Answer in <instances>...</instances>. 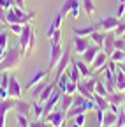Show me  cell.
Listing matches in <instances>:
<instances>
[{"mask_svg":"<svg viewBox=\"0 0 125 127\" xmlns=\"http://www.w3.org/2000/svg\"><path fill=\"white\" fill-rule=\"evenodd\" d=\"M67 71H69V78H71V81L77 83V81H81V79H83V76H81L79 69H77V65L74 64V60L71 62V65L67 67Z\"/></svg>","mask_w":125,"mask_h":127,"instance_id":"7402d4cb","label":"cell"},{"mask_svg":"<svg viewBox=\"0 0 125 127\" xmlns=\"http://www.w3.org/2000/svg\"><path fill=\"white\" fill-rule=\"evenodd\" d=\"M23 57H25V50H23V48H21L20 44L12 46L11 50L5 51L2 62H0V72L11 71V69H16V67L20 65V62L23 60Z\"/></svg>","mask_w":125,"mask_h":127,"instance_id":"6da1fadb","label":"cell"},{"mask_svg":"<svg viewBox=\"0 0 125 127\" xmlns=\"http://www.w3.org/2000/svg\"><path fill=\"white\" fill-rule=\"evenodd\" d=\"M118 23H120V20L116 16H104V18H100V21L97 25H99V30H102V32L107 34V32H115Z\"/></svg>","mask_w":125,"mask_h":127,"instance_id":"5b68a950","label":"cell"},{"mask_svg":"<svg viewBox=\"0 0 125 127\" xmlns=\"http://www.w3.org/2000/svg\"><path fill=\"white\" fill-rule=\"evenodd\" d=\"M7 94H9V97H12V99H21V95H23V88H21L20 79H18L16 76H11V78H9Z\"/></svg>","mask_w":125,"mask_h":127,"instance_id":"52a82bcc","label":"cell"},{"mask_svg":"<svg viewBox=\"0 0 125 127\" xmlns=\"http://www.w3.org/2000/svg\"><path fill=\"white\" fill-rule=\"evenodd\" d=\"M30 127H32V125H30Z\"/></svg>","mask_w":125,"mask_h":127,"instance_id":"6125c7cd","label":"cell"},{"mask_svg":"<svg viewBox=\"0 0 125 127\" xmlns=\"http://www.w3.org/2000/svg\"><path fill=\"white\" fill-rule=\"evenodd\" d=\"M107 97V102L109 104H115V106H123V101H125V92H111L106 95Z\"/></svg>","mask_w":125,"mask_h":127,"instance_id":"e0dca14e","label":"cell"},{"mask_svg":"<svg viewBox=\"0 0 125 127\" xmlns=\"http://www.w3.org/2000/svg\"><path fill=\"white\" fill-rule=\"evenodd\" d=\"M118 2H120V4H125V0H118Z\"/></svg>","mask_w":125,"mask_h":127,"instance_id":"9f6ffc18","label":"cell"},{"mask_svg":"<svg viewBox=\"0 0 125 127\" xmlns=\"http://www.w3.org/2000/svg\"><path fill=\"white\" fill-rule=\"evenodd\" d=\"M0 5L4 9H11V7H14V0H0Z\"/></svg>","mask_w":125,"mask_h":127,"instance_id":"bcb514c9","label":"cell"},{"mask_svg":"<svg viewBox=\"0 0 125 127\" xmlns=\"http://www.w3.org/2000/svg\"><path fill=\"white\" fill-rule=\"evenodd\" d=\"M62 37H64V34H62V28H58L55 34L50 37V41H51V44H62Z\"/></svg>","mask_w":125,"mask_h":127,"instance_id":"e575fe53","label":"cell"},{"mask_svg":"<svg viewBox=\"0 0 125 127\" xmlns=\"http://www.w3.org/2000/svg\"><path fill=\"white\" fill-rule=\"evenodd\" d=\"M118 67H120V69L123 71V74H125V64H123V62H122V64H118Z\"/></svg>","mask_w":125,"mask_h":127,"instance_id":"db71d44e","label":"cell"},{"mask_svg":"<svg viewBox=\"0 0 125 127\" xmlns=\"http://www.w3.org/2000/svg\"><path fill=\"white\" fill-rule=\"evenodd\" d=\"M7 44H9V34L5 30H2V32H0V48H4V50H5Z\"/></svg>","mask_w":125,"mask_h":127,"instance_id":"8d00e7d4","label":"cell"},{"mask_svg":"<svg viewBox=\"0 0 125 127\" xmlns=\"http://www.w3.org/2000/svg\"><path fill=\"white\" fill-rule=\"evenodd\" d=\"M48 76H50V71H48V69L37 67V69L34 71V74L30 76V79L26 81V85H25V90H26V92H30V90H32V88H34V87L37 85V83H41L42 79H46Z\"/></svg>","mask_w":125,"mask_h":127,"instance_id":"277c9868","label":"cell"},{"mask_svg":"<svg viewBox=\"0 0 125 127\" xmlns=\"http://www.w3.org/2000/svg\"><path fill=\"white\" fill-rule=\"evenodd\" d=\"M7 27H9V30L12 32V34H16V35H20L21 32H23V28H25V25H20V23H11Z\"/></svg>","mask_w":125,"mask_h":127,"instance_id":"d590c367","label":"cell"},{"mask_svg":"<svg viewBox=\"0 0 125 127\" xmlns=\"http://www.w3.org/2000/svg\"><path fill=\"white\" fill-rule=\"evenodd\" d=\"M44 127H51V124H46V125H44Z\"/></svg>","mask_w":125,"mask_h":127,"instance_id":"6f0895ef","label":"cell"},{"mask_svg":"<svg viewBox=\"0 0 125 127\" xmlns=\"http://www.w3.org/2000/svg\"><path fill=\"white\" fill-rule=\"evenodd\" d=\"M123 64H125V58H123Z\"/></svg>","mask_w":125,"mask_h":127,"instance_id":"91938a15","label":"cell"},{"mask_svg":"<svg viewBox=\"0 0 125 127\" xmlns=\"http://www.w3.org/2000/svg\"><path fill=\"white\" fill-rule=\"evenodd\" d=\"M71 62H72V57H71V50L67 48V50H64V55H62L58 65H56V78L62 76V74L67 71V67L71 65Z\"/></svg>","mask_w":125,"mask_h":127,"instance_id":"ba28073f","label":"cell"},{"mask_svg":"<svg viewBox=\"0 0 125 127\" xmlns=\"http://www.w3.org/2000/svg\"><path fill=\"white\" fill-rule=\"evenodd\" d=\"M55 88H56V81H55V83H48V87H46V88L42 90V94L39 95V102H42V104H44L46 101L51 97V94H53V90H55Z\"/></svg>","mask_w":125,"mask_h":127,"instance_id":"603a6c76","label":"cell"},{"mask_svg":"<svg viewBox=\"0 0 125 127\" xmlns=\"http://www.w3.org/2000/svg\"><path fill=\"white\" fill-rule=\"evenodd\" d=\"M93 94H99V95H107V88H106V85H104V81H102V78H99L97 79V85H95V92Z\"/></svg>","mask_w":125,"mask_h":127,"instance_id":"836d02e7","label":"cell"},{"mask_svg":"<svg viewBox=\"0 0 125 127\" xmlns=\"http://www.w3.org/2000/svg\"><path fill=\"white\" fill-rule=\"evenodd\" d=\"M104 37H106V32L102 34L100 30H95V32H93V34L90 35L92 42H93V44H97V46H100V48H102V44H104Z\"/></svg>","mask_w":125,"mask_h":127,"instance_id":"f1b7e54d","label":"cell"},{"mask_svg":"<svg viewBox=\"0 0 125 127\" xmlns=\"http://www.w3.org/2000/svg\"><path fill=\"white\" fill-rule=\"evenodd\" d=\"M35 12H25V9L14 5L11 9H7V25L11 23H20V25H28L34 20Z\"/></svg>","mask_w":125,"mask_h":127,"instance_id":"7a4b0ae2","label":"cell"},{"mask_svg":"<svg viewBox=\"0 0 125 127\" xmlns=\"http://www.w3.org/2000/svg\"><path fill=\"white\" fill-rule=\"evenodd\" d=\"M62 21H64V16H62L60 12L55 16V18L51 20V23L48 25V28H46V37H51L55 32L58 30V28H62Z\"/></svg>","mask_w":125,"mask_h":127,"instance_id":"4fadbf2b","label":"cell"},{"mask_svg":"<svg viewBox=\"0 0 125 127\" xmlns=\"http://www.w3.org/2000/svg\"><path fill=\"white\" fill-rule=\"evenodd\" d=\"M95 30H99V25H90V27H79V28H74V35H79V37H90Z\"/></svg>","mask_w":125,"mask_h":127,"instance_id":"44dd1931","label":"cell"},{"mask_svg":"<svg viewBox=\"0 0 125 127\" xmlns=\"http://www.w3.org/2000/svg\"><path fill=\"white\" fill-rule=\"evenodd\" d=\"M0 127H5V117H0Z\"/></svg>","mask_w":125,"mask_h":127,"instance_id":"f5cc1de1","label":"cell"},{"mask_svg":"<svg viewBox=\"0 0 125 127\" xmlns=\"http://www.w3.org/2000/svg\"><path fill=\"white\" fill-rule=\"evenodd\" d=\"M77 92V83H74V81H69L67 83V87H65V94H71V95H74Z\"/></svg>","mask_w":125,"mask_h":127,"instance_id":"b9f144b4","label":"cell"},{"mask_svg":"<svg viewBox=\"0 0 125 127\" xmlns=\"http://www.w3.org/2000/svg\"><path fill=\"white\" fill-rule=\"evenodd\" d=\"M97 79H99V78H93V76H88V78H83L81 81L85 83V87L88 88V92H92V94H93V92H95V85H97Z\"/></svg>","mask_w":125,"mask_h":127,"instance_id":"4dcf8cb0","label":"cell"},{"mask_svg":"<svg viewBox=\"0 0 125 127\" xmlns=\"http://www.w3.org/2000/svg\"><path fill=\"white\" fill-rule=\"evenodd\" d=\"M72 120H74L77 125H79V127H83V125H85V113H79V115H76Z\"/></svg>","mask_w":125,"mask_h":127,"instance_id":"f6af8a7d","label":"cell"},{"mask_svg":"<svg viewBox=\"0 0 125 127\" xmlns=\"http://www.w3.org/2000/svg\"><path fill=\"white\" fill-rule=\"evenodd\" d=\"M72 104H74V95H71V94H62V97H60V101H58V106H56V108L64 109L65 113H67V109H69Z\"/></svg>","mask_w":125,"mask_h":127,"instance_id":"ac0fdd59","label":"cell"},{"mask_svg":"<svg viewBox=\"0 0 125 127\" xmlns=\"http://www.w3.org/2000/svg\"><path fill=\"white\" fill-rule=\"evenodd\" d=\"M125 14V4H120L118 2V11H116V18L118 20H122V16Z\"/></svg>","mask_w":125,"mask_h":127,"instance_id":"7dc6e473","label":"cell"},{"mask_svg":"<svg viewBox=\"0 0 125 127\" xmlns=\"http://www.w3.org/2000/svg\"><path fill=\"white\" fill-rule=\"evenodd\" d=\"M81 5H83L86 16H93V14H95V2H93V0H81Z\"/></svg>","mask_w":125,"mask_h":127,"instance_id":"83f0119b","label":"cell"},{"mask_svg":"<svg viewBox=\"0 0 125 127\" xmlns=\"http://www.w3.org/2000/svg\"><path fill=\"white\" fill-rule=\"evenodd\" d=\"M93 101H95V106L97 109H109V102H107V97L104 95H99V94H93Z\"/></svg>","mask_w":125,"mask_h":127,"instance_id":"484cf974","label":"cell"},{"mask_svg":"<svg viewBox=\"0 0 125 127\" xmlns=\"http://www.w3.org/2000/svg\"><path fill=\"white\" fill-rule=\"evenodd\" d=\"M116 127H125V106H122V109H120V113H118Z\"/></svg>","mask_w":125,"mask_h":127,"instance_id":"f35d334b","label":"cell"},{"mask_svg":"<svg viewBox=\"0 0 125 127\" xmlns=\"http://www.w3.org/2000/svg\"><path fill=\"white\" fill-rule=\"evenodd\" d=\"M88 46H90V41L86 37H79V35H76L74 41H72V48H74V51L76 55H83L86 50H88Z\"/></svg>","mask_w":125,"mask_h":127,"instance_id":"8fae6325","label":"cell"},{"mask_svg":"<svg viewBox=\"0 0 125 127\" xmlns=\"http://www.w3.org/2000/svg\"><path fill=\"white\" fill-rule=\"evenodd\" d=\"M16 127H18V125H16Z\"/></svg>","mask_w":125,"mask_h":127,"instance_id":"be15d7a7","label":"cell"},{"mask_svg":"<svg viewBox=\"0 0 125 127\" xmlns=\"http://www.w3.org/2000/svg\"><path fill=\"white\" fill-rule=\"evenodd\" d=\"M79 2H81V0H65V2L62 4L60 14H62V16H64V18H65L67 14H71V11L74 9V5H76V4H79Z\"/></svg>","mask_w":125,"mask_h":127,"instance_id":"d4e9b609","label":"cell"},{"mask_svg":"<svg viewBox=\"0 0 125 127\" xmlns=\"http://www.w3.org/2000/svg\"><path fill=\"white\" fill-rule=\"evenodd\" d=\"M32 32H34V27H32V23H28V25H25L23 32L18 35V44L25 50V55H26V48H28V41H30V35H32Z\"/></svg>","mask_w":125,"mask_h":127,"instance_id":"9c48e42d","label":"cell"},{"mask_svg":"<svg viewBox=\"0 0 125 127\" xmlns=\"http://www.w3.org/2000/svg\"><path fill=\"white\" fill-rule=\"evenodd\" d=\"M14 113H16V115H25V117H30V113H32V104L26 102V101L18 99V101H16V106H14Z\"/></svg>","mask_w":125,"mask_h":127,"instance_id":"7c38bea8","label":"cell"},{"mask_svg":"<svg viewBox=\"0 0 125 127\" xmlns=\"http://www.w3.org/2000/svg\"><path fill=\"white\" fill-rule=\"evenodd\" d=\"M123 58H125V51H123V50H115L111 55H109V60H113V62H116V64H122Z\"/></svg>","mask_w":125,"mask_h":127,"instance_id":"1f68e13d","label":"cell"},{"mask_svg":"<svg viewBox=\"0 0 125 127\" xmlns=\"http://www.w3.org/2000/svg\"><path fill=\"white\" fill-rule=\"evenodd\" d=\"M46 87H48V79H42L41 83H37V85H35L32 90H30V94H32L34 97H37V99H39V95L42 94V90H44Z\"/></svg>","mask_w":125,"mask_h":127,"instance_id":"f546056e","label":"cell"},{"mask_svg":"<svg viewBox=\"0 0 125 127\" xmlns=\"http://www.w3.org/2000/svg\"><path fill=\"white\" fill-rule=\"evenodd\" d=\"M116 90H118V92H125V79L116 81Z\"/></svg>","mask_w":125,"mask_h":127,"instance_id":"681fc988","label":"cell"},{"mask_svg":"<svg viewBox=\"0 0 125 127\" xmlns=\"http://www.w3.org/2000/svg\"><path fill=\"white\" fill-rule=\"evenodd\" d=\"M99 51H100V46H97V44H90L88 50L81 55V58H83L86 64H92L93 60H95V57L99 55Z\"/></svg>","mask_w":125,"mask_h":127,"instance_id":"5bb4252c","label":"cell"},{"mask_svg":"<svg viewBox=\"0 0 125 127\" xmlns=\"http://www.w3.org/2000/svg\"><path fill=\"white\" fill-rule=\"evenodd\" d=\"M34 48H35V28L32 32V35H30V41H28V48H26V55H30L34 51Z\"/></svg>","mask_w":125,"mask_h":127,"instance_id":"ab89813d","label":"cell"},{"mask_svg":"<svg viewBox=\"0 0 125 127\" xmlns=\"http://www.w3.org/2000/svg\"><path fill=\"white\" fill-rule=\"evenodd\" d=\"M2 58H4V55H0V62H2Z\"/></svg>","mask_w":125,"mask_h":127,"instance_id":"680465c9","label":"cell"},{"mask_svg":"<svg viewBox=\"0 0 125 127\" xmlns=\"http://www.w3.org/2000/svg\"><path fill=\"white\" fill-rule=\"evenodd\" d=\"M32 113H34V118H42V117H44V104L34 102V106H32Z\"/></svg>","mask_w":125,"mask_h":127,"instance_id":"d6a6232c","label":"cell"},{"mask_svg":"<svg viewBox=\"0 0 125 127\" xmlns=\"http://www.w3.org/2000/svg\"><path fill=\"white\" fill-rule=\"evenodd\" d=\"M116 120H118V115L116 113H113L111 109H106L104 111V118H102V124H100V127H111V125H116Z\"/></svg>","mask_w":125,"mask_h":127,"instance_id":"d6986e66","label":"cell"},{"mask_svg":"<svg viewBox=\"0 0 125 127\" xmlns=\"http://www.w3.org/2000/svg\"><path fill=\"white\" fill-rule=\"evenodd\" d=\"M85 111H86V108L85 106H76V104H72L69 109H67V120H72L76 115H79V113H85Z\"/></svg>","mask_w":125,"mask_h":127,"instance_id":"4316f807","label":"cell"},{"mask_svg":"<svg viewBox=\"0 0 125 127\" xmlns=\"http://www.w3.org/2000/svg\"><path fill=\"white\" fill-rule=\"evenodd\" d=\"M115 48H116V50H123V51H125V37H116Z\"/></svg>","mask_w":125,"mask_h":127,"instance_id":"7bdbcfd3","label":"cell"},{"mask_svg":"<svg viewBox=\"0 0 125 127\" xmlns=\"http://www.w3.org/2000/svg\"><path fill=\"white\" fill-rule=\"evenodd\" d=\"M0 23L7 25V9H4L2 5H0Z\"/></svg>","mask_w":125,"mask_h":127,"instance_id":"ee69618b","label":"cell"},{"mask_svg":"<svg viewBox=\"0 0 125 127\" xmlns=\"http://www.w3.org/2000/svg\"><path fill=\"white\" fill-rule=\"evenodd\" d=\"M123 106H125V101H123Z\"/></svg>","mask_w":125,"mask_h":127,"instance_id":"94428289","label":"cell"},{"mask_svg":"<svg viewBox=\"0 0 125 127\" xmlns=\"http://www.w3.org/2000/svg\"><path fill=\"white\" fill-rule=\"evenodd\" d=\"M115 37H125V21H120L115 28Z\"/></svg>","mask_w":125,"mask_h":127,"instance_id":"74e56055","label":"cell"},{"mask_svg":"<svg viewBox=\"0 0 125 127\" xmlns=\"http://www.w3.org/2000/svg\"><path fill=\"white\" fill-rule=\"evenodd\" d=\"M9 94H7V88H2L0 87V99H7Z\"/></svg>","mask_w":125,"mask_h":127,"instance_id":"f907efd6","label":"cell"},{"mask_svg":"<svg viewBox=\"0 0 125 127\" xmlns=\"http://www.w3.org/2000/svg\"><path fill=\"white\" fill-rule=\"evenodd\" d=\"M107 60H109V57H107L104 51H99V55L95 57V60H93V62L90 64V69H92V71H99V69L104 65V64H106Z\"/></svg>","mask_w":125,"mask_h":127,"instance_id":"ffe728a7","label":"cell"},{"mask_svg":"<svg viewBox=\"0 0 125 127\" xmlns=\"http://www.w3.org/2000/svg\"><path fill=\"white\" fill-rule=\"evenodd\" d=\"M16 101H18V99H12V97L0 99V117H5L11 109H14V106H16Z\"/></svg>","mask_w":125,"mask_h":127,"instance_id":"9a60e30c","label":"cell"},{"mask_svg":"<svg viewBox=\"0 0 125 127\" xmlns=\"http://www.w3.org/2000/svg\"><path fill=\"white\" fill-rule=\"evenodd\" d=\"M71 127H79V125H77V124H76V122H74V124H72V125H71Z\"/></svg>","mask_w":125,"mask_h":127,"instance_id":"11a10c76","label":"cell"},{"mask_svg":"<svg viewBox=\"0 0 125 127\" xmlns=\"http://www.w3.org/2000/svg\"><path fill=\"white\" fill-rule=\"evenodd\" d=\"M95 113H97V124H99V127H100L102 118H104V109H95Z\"/></svg>","mask_w":125,"mask_h":127,"instance_id":"c3c4849f","label":"cell"},{"mask_svg":"<svg viewBox=\"0 0 125 127\" xmlns=\"http://www.w3.org/2000/svg\"><path fill=\"white\" fill-rule=\"evenodd\" d=\"M115 41H116V37H115V35H111V34L107 32L106 37H104V44H102V51H104L107 57L116 50V48H115Z\"/></svg>","mask_w":125,"mask_h":127,"instance_id":"2e32d148","label":"cell"},{"mask_svg":"<svg viewBox=\"0 0 125 127\" xmlns=\"http://www.w3.org/2000/svg\"><path fill=\"white\" fill-rule=\"evenodd\" d=\"M74 64L77 65V69H79V72H81V76L83 78H88V76H92V69H90V65L81 58V60H74Z\"/></svg>","mask_w":125,"mask_h":127,"instance_id":"cb8c5ba5","label":"cell"},{"mask_svg":"<svg viewBox=\"0 0 125 127\" xmlns=\"http://www.w3.org/2000/svg\"><path fill=\"white\" fill-rule=\"evenodd\" d=\"M64 55V50H62V44H51V53H50V65H48V71L51 72L53 69H56L58 62Z\"/></svg>","mask_w":125,"mask_h":127,"instance_id":"8992f818","label":"cell"},{"mask_svg":"<svg viewBox=\"0 0 125 127\" xmlns=\"http://www.w3.org/2000/svg\"><path fill=\"white\" fill-rule=\"evenodd\" d=\"M60 97H62V92L58 90V88H55L53 90V94H51V97L44 102V115H48L50 111H53L56 106H58V101H60Z\"/></svg>","mask_w":125,"mask_h":127,"instance_id":"30bf717a","label":"cell"},{"mask_svg":"<svg viewBox=\"0 0 125 127\" xmlns=\"http://www.w3.org/2000/svg\"><path fill=\"white\" fill-rule=\"evenodd\" d=\"M14 5H18V7L25 9V0H14Z\"/></svg>","mask_w":125,"mask_h":127,"instance_id":"816d5d0a","label":"cell"},{"mask_svg":"<svg viewBox=\"0 0 125 127\" xmlns=\"http://www.w3.org/2000/svg\"><path fill=\"white\" fill-rule=\"evenodd\" d=\"M48 124H51V127H62L64 125V122L67 120V115H65V111L64 109H53V111H50L48 115H44L42 117Z\"/></svg>","mask_w":125,"mask_h":127,"instance_id":"3957f363","label":"cell"},{"mask_svg":"<svg viewBox=\"0 0 125 127\" xmlns=\"http://www.w3.org/2000/svg\"><path fill=\"white\" fill-rule=\"evenodd\" d=\"M16 118H18V127H30L28 117H25V115H16Z\"/></svg>","mask_w":125,"mask_h":127,"instance_id":"60d3db41","label":"cell"}]
</instances>
